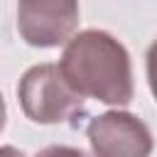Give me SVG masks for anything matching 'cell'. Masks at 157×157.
I'll return each instance as SVG.
<instances>
[{
  "mask_svg": "<svg viewBox=\"0 0 157 157\" xmlns=\"http://www.w3.org/2000/svg\"><path fill=\"white\" fill-rule=\"evenodd\" d=\"M0 157H27V155L12 145H0Z\"/></svg>",
  "mask_w": 157,
  "mask_h": 157,
  "instance_id": "52a82bcc",
  "label": "cell"
},
{
  "mask_svg": "<svg viewBox=\"0 0 157 157\" xmlns=\"http://www.w3.org/2000/svg\"><path fill=\"white\" fill-rule=\"evenodd\" d=\"M93 157H150L155 140L150 128L128 110H105L86 128Z\"/></svg>",
  "mask_w": 157,
  "mask_h": 157,
  "instance_id": "277c9868",
  "label": "cell"
},
{
  "mask_svg": "<svg viewBox=\"0 0 157 157\" xmlns=\"http://www.w3.org/2000/svg\"><path fill=\"white\" fill-rule=\"evenodd\" d=\"M5 120H7V110H5V98H2V93H0V132H2V128H5Z\"/></svg>",
  "mask_w": 157,
  "mask_h": 157,
  "instance_id": "ba28073f",
  "label": "cell"
},
{
  "mask_svg": "<svg viewBox=\"0 0 157 157\" xmlns=\"http://www.w3.org/2000/svg\"><path fill=\"white\" fill-rule=\"evenodd\" d=\"M78 27V0H17V32L37 49L66 44Z\"/></svg>",
  "mask_w": 157,
  "mask_h": 157,
  "instance_id": "3957f363",
  "label": "cell"
},
{
  "mask_svg": "<svg viewBox=\"0 0 157 157\" xmlns=\"http://www.w3.org/2000/svg\"><path fill=\"white\" fill-rule=\"evenodd\" d=\"M34 157H93V155H88L81 147H71V145H49Z\"/></svg>",
  "mask_w": 157,
  "mask_h": 157,
  "instance_id": "5b68a950",
  "label": "cell"
},
{
  "mask_svg": "<svg viewBox=\"0 0 157 157\" xmlns=\"http://www.w3.org/2000/svg\"><path fill=\"white\" fill-rule=\"evenodd\" d=\"M56 66L66 83L83 98H96L115 108L132 101L130 54L105 29H83L74 34Z\"/></svg>",
  "mask_w": 157,
  "mask_h": 157,
  "instance_id": "6da1fadb",
  "label": "cell"
},
{
  "mask_svg": "<svg viewBox=\"0 0 157 157\" xmlns=\"http://www.w3.org/2000/svg\"><path fill=\"white\" fill-rule=\"evenodd\" d=\"M22 113L39 125L69 123L83 113V96H78L56 64H37L27 69L17 83Z\"/></svg>",
  "mask_w": 157,
  "mask_h": 157,
  "instance_id": "7a4b0ae2",
  "label": "cell"
},
{
  "mask_svg": "<svg viewBox=\"0 0 157 157\" xmlns=\"http://www.w3.org/2000/svg\"><path fill=\"white\" fill-rule=\"evenodd\" d=\"M145 69H147V83H150V91L157 101V39L150 44L147 49V56H145Z\"/></svg>",
  "mask_w": 157,
  "mask_h": 157,
  "instance_id": "8992f818",
  "label": "cell"
}]
</instances>
